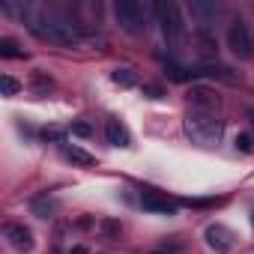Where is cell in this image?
<instances>
[{
    "label": "cell",
    "mask_w": 254,
    "mask_h": 254,
    "mask_svg": "<svg viewBox=\"0 0 254 254\" xmlns=\"http://www.w3.org/2000/svg\"><path fill=\"white\" fill-rule=\"evenodd\" d=\"M183 129H186V135H189L194 144L212 147V144H218V138H221V120H218L212 111H206V108H191V111L186 114V120H183Z\"/></svg>",
    "instance_id": "6da1fadb"
},
{
    "label": "cell",
    "mask_w": 254,
    "mask_h": 254,
    "mask_svg": "<svg viewBox=\"0 0 254 254\" xmlns=\"http://www.w3.org/2000/svg\"><path fill=\"white\" fill-rule=\"evenodd\" d=\"M30 30L39 36V39H48V42H57V45H81L84 36L78 33L75 24L63 21V18H54V15H39Z\"/></svg>",
    "instance_id": "7a4b0ae2"
},
{
    "label": "cell",
    "mask_w": 254,
    "mask_h": 254,
    "mask_svg": "<svg viewBox=\"0 0 254 254\" xmlns=\"http://www.w3.org/2000/svg\"><path fill=\"white\" fill-rule=\"evenodd\" d=\"M153 15H156V21H159V27H162V36H165L168 45H180V42L186 39V21H183L177 3L162 0V3L153 6Z\"/></svg>",
    "instance_id": "3957f363"
},
{
    "label": "cell",
    "mask_w": 254,
    "mask_h": 254,
    "mask_svg": "<svg viewBox=\"0 0 254 254\" xmlns=\"http://www.w3.org/2000/svg\"><path fill=\"white\" fill-rule=\"evenodd\" d=\"M114 15H117L120 27L126 33H141L147 27L150 6H144L141 0H117V3H114Z\"/></svg>",
    "instance_id": "277c9868"
},
{
    "label": "cell",
    "mask_w": 254,
    "mask_h": 254,
    "mask_svg": "<svg viewBox=\"0 0 254 254\" xmlns=\"http://www.w3.org/2000/svg\"><path fill=\"white\" fill-rule=\"evenodd\" d=\"M227 48L239 57V60H251L254 57V45H251V33L242 21H233L227 27Z\"/></svg>",
    "instance_id": "5b68a950"
},
{
    "label": "cell",
    "mask_w": 254,
    "mask_h": 254,
    "mask_svg": "<svg viewBox=\"0 0 254 254\" xmlns=\"http://www.w3.org/2000/svg\"><path fill=\"white\" fill-rule=\"evenodd\" d=\"M3 236H6V242H9L18 254H30V251H33V245H36L33 230H30V227H24V224H15V221H9V224L3 227Z\"/></svg>",
    "instance_id": "8992f818"
},
{
    "label": "cell",
    "mask_w": 254,
    "mask_h": 254,
    "mask_svg": "<svg viewBox=\"0 0 254 254\" xmlns=\"http://www.w3.org/2000/svg\"><path fill=\"white\" fill-rule=\"evenodd\" d=\"M203 236H206V245H209L212 251H218V254L233 251V233H230L224 224H209V227L203 230Z\"/></svg>",
    "instance_id": "52a82bcc"
},
{
    "label": "cell",
    "mask_w": 254,
    "mask_h": 254,
    "mask_svg": "<svg viewBox=\"0 0 254 254\" xmlns=\"http://www.w3.org/2000/svg\"><path fill=\"white\" fill-rule=\"evenodd\" d=\"M141 206L150 209V212H162V215H174L177 212V200L159 194V191H144L141 194Z\"/></svg>",
    "instance_id": "ba28073f"
},
{
    "label": "cell",
    "mask_w": 254,
    "mask_h": 254,
    "mask_svg": "<svg viewBox=\"0 0 254 254\" xmlns=\"http://www.w3.org/2000/svg\"><path fill=\"white\" fill-rule=\"evenodd\" d=\"M105 141H108L111 147H120V150L132 147V135H129V129H126L120 120H108V123H105Z\"/></svg>",
    "instance_id": "9c48e42d"
},
{
    "label": "cell",
    "mask_w": 254,
    "mask_h": 254,
    "mask_svg": "<svg viewBox=\"0 0 254 254\" xmlns=\"http://www.w3.org/2000/svg\"><path fill=\"white\" fill-rule=\"evenodd\" d=\"M63 156H66L69 162H75V165H84V168H90V165L96 162L90 153H84V150H81V147H75V144H66V147H63Z\"/></svg>",
    "instance_id": "30bf717a"
},
{
    "label": "cell",
    "mask_w": 254,
    "mask_h": 254,
    "mask_svg": "<svg viewBox=\"0 0 254 254\" xmlns=\"http://www.w3.org/2000/svg\"><path fill=\"white\" fill-rule=\"evenodd\" d=\"M54 212H57V200H51V197H36V200H33V215L51 218Z\"/></svg>",
    "instance_id": "8fae6325"
},
{
    "label": "cell",
    "mask_w": 254,
    "mask_h": 254,
    "mask_svg": "<svg viewBox=\"0 0 254 254\" xmlns=\"http://www.w3.org/2000/svg\"><path fill=\"white\" fill-rule=\"evenodd\" d=\"M111 81L120 84V87H135V84H138V78H135L132 69H114V72H111Z\"/></svg>",
    "instance_id": "7c38bea8"
},
{
    "label": "cell",
    "mask_w": 254,
    "mask_h": 254,
    "mask_svg": "<svg viewBox=\"0 0 254 254\" xmlns=\"http://www.w3.org/2000/svg\"><path fill=\"white\" fill-rule=\"evenodd\" d=\"M0 57H24V51L18 48V42L15 39H9V36H3V39H0Z\"/></svg>",
    "instance_id": "4fadbf2b"
},
{
    "label": "cell",
    "mask_w": 254,
    "mask_h": 254,
    "mask_svg": "<svg viewBox=\"0 0 254 254\" xmlns=\"http://www.w3.org/2000/svg\"><path fill=\"white\" fill-rule=\"evenodd\" d=\"M0 87H3V96H15L18 93V81L12 75H0Z\"/></svg>",
    "instance_id": "5bb4252c"
},
{
    "label": "cell",
    "mask_w": 254,
    "mask_h": 254,
    "mask_svg": "<svg viewBox=\"0 0 254 254\" xmlns=\"http://www.w3.org/2000/svg\"><path fill=\"white\" fill-rule=\"evenodd\" d=\"M236 150L254 153V138H251V135H236Z\"/></svg>",
    "instance_id": "9a60e30c"
},
{
    "label": "cell",
    "mask_w": 254,
    "mask_h": 254,
    "mask_svg": "<svg viewBox=\"0 0 254 254\" xmlns=\"http://www.w3.org/2000/svg\"><path fill=\"white\" fill-rule=\"evenodd\" d=\"M72 132H75V135H81V138H87V135H90L93 129H90L87 123H75V126H72Z\"/></svg>",
    "instance_id": "2e32d148"
},
{
    "label": "cell",
    "mask_w": 254,
    "mask_h": 254,
    "mask_svg": "<svg viewBox=\"0 0 254 254\" xmlns=\"http://www.w3.org/2000/svg\"><path fill=\"white\" fill-rule=\"evenodd\" d=\"M69 254H93V251H90V248H84V245H75Z\"/></svg>",
    "instance_id": "e0dca14e"
},
{
    "label": "cell",
    "mask_w": 254,
    "mask_h": 254,
    "mask_svg": "<svg viewBox=\"0 0 254 254\" xmlns=\"http://www.w3.org/2000/svg\"><path fill=\"white\" fill-rule=\"evenodd\" d=\"M248 117H251V123H254V108H251V111H248Z\"/></svg>",
    "instance_id": "ac0fdd59"
}]
</instances>
